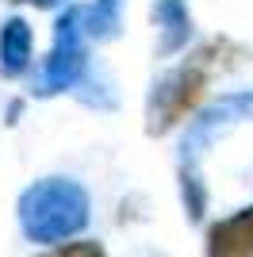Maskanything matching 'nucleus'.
<instances>
[{"label":"nucleus","instance_id":"1","mask_svg":"<svg viewBox=\"0 0 253 257\" xmlns=\"http://www.w3.org/2000/svg\"><path fill=\"white\" fill-rule=\"evenodd\" d=\"M20 215H23V226H27L31 238H39V242H62L65 234H73V230L84 226L88 200H84V192L73 181L50 177V181L35 184L31 192L23 196Z\"/></svg>","mask_w":253,"mask_h":257},{"label":"nucleus","instance_id":"2","mask_svg":"<svg viewBox=\"0 0 253 257\" xmlns=\"http://www.w3.org/2000/svg\"><path fill=\"white\" fill-rule=\"evenodd\" d=\"M84 69V12L69 8L58 20V39H54V50L42 65L39 77V92H58V88H69L81 77Z\"/></svg>","mask_w":253,"mask_h":257},{"label":"nucleus","instance_id":"3","mask_svg":"<svg viewBox=\"0 0 253 257\" xmlns=\"http://www.w3.org/2000/svg\"><path fill=\"white\" fill-rule=\"evenodd\" d=\"M200 85H203L200 69H177V73H169L158 85V92H154V104H150L154 131H165L169 123H177L192 107V100L200 96Z\"/></svg>","mask_w":253,"mask_h":257},{"label":"nucleus","instance_id":"4","mask_svg":"<svg viewBox=\"0 0 253 257\" xmlns=\"http://www.w3.org/2000/svg\"><path fill=\"white\" fill-rule=\"evenodd\" d=\"M211 257H253V207L211 230Z\"/></svg>","mask_w":253,"mask_h":257},{"label":"nucleus","instance_id":"5","mask_svg":"<svg viewBox=\"0 0 253 257\" xmlns=\"http://www.w3.org/2000/svg\"><path fill=\"white\" fill-rule=\"evenodd\" d=\"M31 62V27L23 20H8L0 31V69L4 77H16Z\"/></svg>","mask_w":253,"mask_h":257},{"label":"nucleus","instance_id":"6","mask_svg":"<svg viewBox=\"0 0 253 257\" xmlns=\"http://www.w3.org/2000/svg\"><path fill=\"white\" fill-rule=\"evenodd\" d=\"M158 23H161V50H177V46L188 43L192 35V23H188V12L180 0H158Z\"/></svg>","mask_w":253,"mask_h":257},{"label":"nucleus","instance_id":"7","mask_svg":"<svg viewBox=\"0 0 253 257\" xmlns=\"http://www.w3.org/2000/svg\"><path fill=\"white\" fill-rule=\"evenodd\" d=\"M119 8H123V0H96L92 8L84 12V20H88V31L96 39H111L119 31Z\"/></svg>","mask_w":253,"mask_h":257},{"label":"nucleus","instance_id":"8","mask_svg":"<svg viewBox=\"0 0 253 257\" xmlns=\"http://www.w3.org/2000/svg\"><path fill=\"white\" fill-rule=\"evenodd\" d=\"M46 257H104V253H100L96 242H73V246H62V249H54V253H46Z\"/></svg>","mask_w":253,"mask_h":257},{"label":"nucleus","instance_id":"9","mask_svg":"<svg viewBox=\"0 0 253 257\" xmlns=\"http://www.w3.org/2000/svg\"><path fill=\"white\" fill-rule=\"evenodd\" d=\"M42 8H54V4H62V0H39Z\"/></svg>","mask_w":253,"mask_h":257}]
</instances>
